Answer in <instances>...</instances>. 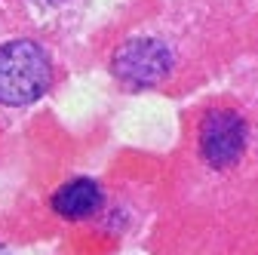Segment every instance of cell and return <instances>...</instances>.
<instances>
[{
  "mask_svg": "<svg viewBox=\"0 0 258 255\" xmlns=\"http://www.w3.org/2000/svg\"><path fill=\"white\" fill-rule=\"evenodd\" d=\"M49 86V55L34 40H10L0 46V102L22 108L37 102Z\"/></svg>",
  "mask_w": 258,
  "mask_h": 255,
  "instance_id": "obj_1",
  "label": "cell"
},
{
  "mask_svg": "<svg viewBox=\"0 0 258 255\" xmlns=\"http://www.w3.org/2000/svg\"><path fill=\"white\" fill-rule=\"evenodd\" d=\"M114 74L129 83V86H154L160 83L169 71H172V52L151 37H139V40H126L114 58H111Z\"/></svg>",
  "mask_w": 258,
  "mask_h": 255,
  "instance_id": "obj_2",
  "label": "cell"
},
{
  "mask_svg": "<svg viewBox=\"0 0 258 255\" xmlns=\"http://www.w3.org/2000/svg\"><path fill=\"white\" fill-rule=\"evenodd\" d=\"M246 151V123L237 111L218 108L209 111L200 123V154L215 169L234 166Z\"/></svg>",
  "mask_w": 258,
  "mask_h": 255,
  "instance_id": "obj_3",
  "label": "cell"
},
{
  "mask_svg": "<svg viewBox=\"0 0 258 255\" xmlns=\"http://www.w3.org/2000/svg\"><path fill=\"white\" fill-rule=\"evenodd\" d=\"M105 194L92 178H71L52 194V209L64 221H83L102 209Z\"/></svg>",
  "mask_w": 258,
  "mask_h": 255,
  "instance_id": "obj_4",
  "label": "cell"
},
{
  "mask_svg": "<svg viewBox=\"0 0 258 255\" xmlns=\"http://www.w3.org/2000/svg\"><path fill=\"white\" fill-rule=\"evenodd\" d=\"M0 255H13V252H10V249H7V246H0Z\"/></svg>",
  "mask_w": 258,
  "mask_h": 255,
  "instance_id": "obj_5",
  "label": "cell"
},
{
  "mask_svg": "<svg viewBox=\"0 0 258 255\" xmlns=\"http://www.w3.org/2000/svg\"><path fill=\"white\" fill-rule=\"evenodd\" d=\"M49 4H55V0H49Z\"/></svg>",
  "mask_w": 258,
  "mask_h": 255,
  "instance_id": "obj_6",
  "label": "cell"
}]
</instances>
